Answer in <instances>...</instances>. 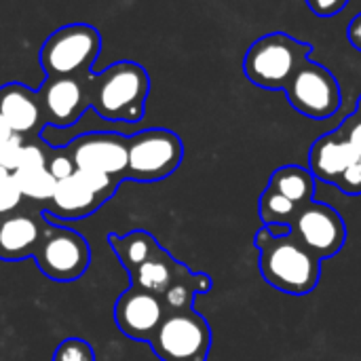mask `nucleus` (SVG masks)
<instances>
[{
    "label": "nucleus",
    "instance_id": "20e7f679",
    "mask_svg": "<svg viewBox=\"0 0 361 361\" xmlns=\"http://www.w3.org/2000/svg\"><path fill=\"white\" fill-rule=\"evenodd\" d=\"M102 51V34L89 23H68L51 32L40 47L44 76H89Z\"/></svg>",
    "mask_w": 361,
    "mask_h": 361
},
{
    "label": "nucleus",
    "instance_id": "c85d7f7f",
    "mask_svg": "<svg viewBox=\"0 0 361 361\" xmlns=\"http://www.w3.org/2000/svg\"><path fill=\"white\" fill-rule=\"evenodd\" d=\"M336 188H341L345 195H351V197L361 195V161H355V163L341 176Z\"/></svg>",
    "mask_w": 361,
    "mask_h": 361
},
{
    "label": "nucleus",
    "instance_id": "393cba45",
    "mask_svg": "<svg viewBox=\"0 0 361 361\" xmlns=\"http://www.w3.org/2000/svg\"><path fill=\"white\" fill-rule=\"evenodd\" d=\"M47 161H49V152L38 142H30V144L23 142L19 148L15 169H40L47 167Z\"/></svg>",
    "mask_w": 361,
    "mask_h": 361
},
{
    "label": "nucleus",
    "instance_id": "0eeeda50",
    "mask_svg": "<svg viewBox=\"0 0 361 361\" xmlns=\"http://www.w3.org/2000/svg\"><path fill=\"white\" fill-rule=\"evenodd\" d=\"M283 91L292 108L313 121H326L334 116L343 104V93L336 76L309 57L298 66Z\"/></svg>",
    "mask_w": 361,
    "mask_h": 361
},
{
    "label": "nucleus",
    "instance_id": "412c9836",
    "mask_svg": "<svg viewBox=\"0 0 361 361\" xmlns=\"http://www.w3.org/2000/svg\"><path fill=\"white\" fill-rule=\"evenodd\" d=\"M298 212V205H294L290 199H286L283 195L271 190L267 186V190L262 192L260 201H258V214L260 220L271 228V226H290L294 214Z\"/></svg>",
    "mask_w": 361,
    "mask_h": 361
},
{
    "label": "nucleus",
    "instance_id": "7ed1b4c3",
    "mask_svg": "<svg viewBox=\"0 0 361 361\" xmlns=\"http://www.w3.org/2000/svg\"><path fill=\"white\" fill-rule=\"evenodd\" d=\"M313 47L283 32L260 36L245 53L243 72L256 87L283 91L298 66L309 57Z\"/></svg>",
    "mask_w": 361,
    "mask_h": 361
},
{
    "label": "nucleus",
    "instance_id": "cd10ccee",
    "mask_svg": "<svg viewBox=\"0 0 361 361\" xmlns=\"http://www.w3.org/2000/svg\"><path fill=\"white\" fill-rule=\"evenodd\" d=\"M21 144H23V135H17V133L11 140L0 142V167H6L8 171H15Z\"/></svg>",
    "mask_w": 361,
    "mask_h": 361
},
{
    "label": "nucleus",
    "instance_id": "f8f14e48",
    "mask_svg": "<svg viewBox=\"0 0 361 361\" xmlns=\"http://www.w3.org/2000/svg\"><path fill=\"white\" fill-rule=\"evenodd\" d=\"M163 317H165V309L161 298L135 286L125 290L114 305L116 328L133 341L150 343Z\"/></svg>",
    "mask_w": 361,
    "mask_h": 361
},
{
    "label": "nucleus",
    "instance_id": "6ab92c4d",
    "mask_svg": "<svg viewBox=\"0 0 361 361\" xmlns=\"http://www.w3.org/2000/svg\"><path fill=\"white\" fill-rule=\"evenodd\" d=\"M108 241H110L114 254L118 256V260L123 262V267L127 271L144 264L146 260H150L152 256H157L163 250L159 245V241L146 231H131L125 237L110 235Z\"/></svg>",
    "mask_w": 361,
    "mask_h": 361
},
{
    "label": "nucleus",
    "instance_id": "dca6fc26",
    "mask_svg": "<svg viewBox=\"0 0 361 361\" xmlns=\"http://www.w3.org/2000/svg\"><path fill=\"white\" fill-rule=\"evenodd\" d=\"M106 201L89 190L82 180L74 173L70 178L57 180L55 192L49 201L47 216L59 220H80L95 214Z\"/></svg>",
    "mask_w": 361,
    "mask_h": 361
},
{
    "label": "nucleus",
    "instance_id": "9b49d317",
    "mask_svg": "<svg viewBox=\"0 0 361 361\" xmlns=\"http://www.w3.org/2000/svg\"><path fill=\"white\" fill-rule=\"evenodd\" d=\"M68 152L76 169H93L127 180V137L114 131H93L74 137Z\"/></svg>",
    "mask_w": 361,
    "mask_h": 361
},
{
    "label": "nucleus",
    "instance_id": "f03ea898",
    "mask_svg": "<svg viewBox=\"0 0 361 361\" xmlns=\"http://www.w3.org/2000/svg\"><path fill=\"white\" fill-rule=\"evenodd\" d=\"M260 250V273L267 283L292 296L311 294L322 279V260L292 235L275 237L267 226L254 239Z\"/></svg>",
    "mask_w": 361,
    "mask_h": 361
},
{
    "label": "nucleus",
    "instance_id": "2f4dec72",
    "mask_svg": "<svg viewBox=\"0 0 361 361\" xmlns=\"http://www.w3.org/2000/svg\"><path fill=\"white\" fill-rule=\"evenodd\" d=\"M15 133H13V129L8 127V123L0 116V142H6V140H11Z\"/></svg>",
    "mask_w": 361,
    "mask_h": 361
},
{
    "label": "nucleus",
    "instance_id": "bb28decb",
    "mask_svg": "<svg viewBox=\"0 0 361 361\" xmlns=\"http://www.w3.org/2000/svg\"><path fill=\"white\" fill-rule=\"evenodd\" d=\"M341 133L345 135V140L351 144V148L355 150L357 159L361 161V114L353 112L351 116H347L341 125H338Z\"/></svg>",
    "mask_w": 361,
    "mask_h": 361
},
{
    "label": "nucleus",
    "instance_id": "7c9ffc66",
    "mask_svg": "<svg viewBox=\"0 0 361 361\" xmlns=\"http://www.w3.org/2000/svg\"><path fill=\"white\" fill-rule=\"evenodd\" d=\"M347 36H349V42L361 53V13H357V15L351 19L349 30H347Z\"/></svg>",
    "mask_w": 361,
    "mask_h": 361
},
{
    "label": "nucleus",
    "instance_id": "ddd939ff",
    "mask_svg": "<svg viewBox=\"0 0 361 361\" xmlns=\"http://www.w3.org/2000/svg\"><path fill=\"white\" fill-rule=\"evenodd\" d=\"M355 161L360 159L338 127L332 133L322 135L309 150V171L313 178L334 186Z\"/></svg>",
    "mask_w": 361,
    "mask_h": 361
},
{
    "label": "nucleus",
    "instance_id": "1a4fd4ad",
    "mask_svg": "<svg viewBox=\"0 0 361 361\" xmlns=\"http://www.w3.org/2000/svg\"><path fill=\"white\" fill-rule=\"evenodd\" d=\"M290 235L315 254L319 260L336 256L347 241V226L341 214L326 205L311 201L294 214L290 222Z\"/></svg>",
    "mask_w": 361,
    "mask_h": 361
},
{
    "label": "nucleus",
    "instance_id": "9d476101",
    "mask_svg": "<svg viewBox=\"0 0 361 361\" xmlns=\"http://www.w3.org/2000/svg\"><path fill=\"white\" fill-rule=\"evenodd\" d=\"M85 78L87 76H44V82L36 91L44 127L68 129L91 108Z\"/></svg>",
    "mask_w": 361,
    "mask_h": 361
},
{
    "label": "nucleus",
    "instance_id": "5701e85b",
    "mask_svg": "<svg viewBox=\"0 0 361 361\" xmlns=\"http://www.w3.org/2000/svg\"><path fill=\"white\" fill-rule=\"evenodd\" d=\"M53 361H95V353H93V347L87 341L68 338L55 349Z\"/></svg>",
    "mask_w": 361,
    "mask_h": 361
},
{
    "label": "nucleus",
    "instance_id": "aec40b11",
    "mask_svg": "<svg viewBox=\"0 0 361 361\" xmlns=\"http://www.w3.org/2000/svg\"><path fill=\"white\" fill-rule=\"evenodd\" d=\"M13 180L23 199L30 201H51L57 180L49 173L47 167L40 169H15Z\"/></svg>",
    "mask_w": 361,
    "mask_h": 361
},
{
    "label": "nucleus",
    "instance_id": "4468645a",
    "mask_svg": "<svg viewBox=\"0 0 361 361\" xmlns=\"http://www.w3.org/2000/svg\"><path fill=\"white\" fill-rule=\"evenodd\" d=\"M0 116L17 135H38L44 127L38 93L21 82H6L0 87Z\"/></svg>",
    "mask_w": 361,
    "mask_h": 361
},
{
    "label": "nucleus",
    "instance_id": "a211bd4d",
    "mask_svg": "<svg viewBox=\"0 0 361 361\" xmlns=\"http://www.w3.org/2000/svg\"><path fill=\"white\" fill-rule=\"evenodd\" d=\"M269 188L290 199L294 205L302 207L313 201L315 195V178L309 169L298 165H286L273 171Z\"/></svg>",
    "mask_w": 361,
    "mask_h": 361
},
{
    "label": "nucleus",
    "instance_id": "f3484780",
    "mask_svg": "<svg viewBox=\"0 0 361 361\" xmlns=\"http://www.w3.org/2000/svg\"><path fill=\"white\" fill-rule=\"evenodd\" d=\"M186 267L173 260L165 250H161L157 256L146 260L144 264L135 267L129 271L131 275V286L161 296L171 283H176L184 275Z\"/></svg>",
    "mask_w": 361,
    "mask_h": 361
},
{
    "label": "nucleus",
    "instance_id": "2eb2a0df",
    "mask_svg": "<svg viewBox=\"0 0 361 361\" xmlns=\"http://www.w3.org/2000/svg\"><path fill=\"white\" fill-rule=\"evenodd\" d=\"M47 222L30 214L0 216V260L17 262L34 256Z\"/></svg>",
    "mask_w": 361,
    "mask_h": 361
},
{
    "label": "nucleus",
    "instance_id": "39448f33",
    "mask_svg": "<svg viewBox=\"0 0 361 361\" xmlns=\"http://www.w3.org/2000/svg\"><path fill=\"white\" fill-rule=\"evenodd\" d=\"M184 159L178 133L152 127L127 137V180L161 182L169 178Z\"/></svg>",
    "mask_w": 361,
    "mask_h": 361
},
{
    "label": "nucleus",
    "instance_id": "4be33fe9",
    "mask_svg": "<svg viewBox=\"0 0 361 361\" xmlns=\"http://www.w3.org/2000/svg\"><path fill=\"white\" fill-rule=\"evenodd\" d=\"M74 173L82 180V184H85L89 190H93V192H95L97 197H102L104 201H108V199L116 192V188L121 186V180H118V178L108 176V173H102V171L76 169Z\"/></svg>",
    "mask_w": 361,
    "mask_h": 361
},
{
    "label": "nucleus",
    "instance_id": "b1692460",
    "mask_svg": "<svg viewBox=\"0 0 361 361\" xmlns=\"http://www.w3.org/2000/svg\"><path fill=\"white\" fill-rule=\"evenodd\" d=\"M47 169L49 173L55 178V180H63V178H70L74 176L76 171V165L68 152L66 146H59V148H51L49 152V161H47Z\"/></svg>",
    "mask_w": 361,
    "mask_h": 361
},
{
    "label": "nucleus",
    "instance_id": "f257e3e1",
    "mask_svg": "<svg viewBox=\"0 0 361 361\" xmlns=\"http://www.w3.org/2000/svg\"><path fill=\"white\" fill-rule=\"evenodd\" d=\"M89 106L104 121L140 123L146 112L150 93V76L137 61H116L99 74L85 78Z\"/></svg>",
    "mask_w": 361,
    "mask_h": 361
},
{
    "label": "nucleus",
    "instance_id": "a878e982",
    "mask_svg": "<svg viewBox=\"0 0 361 361\" xmlns=\"http://www.w3.org/2000/svg\"><path fill=\"white\" fill-rule=\"evenodd\" d=\"M21 192L13 180V173L8 178H2L0 180V216H6V214H13L19 203H21Z\"/></svg>",
    "mask_w": 361,
    "mask_h": 361
},
{
    "label": "nucleus",
    "instance_id": "423d86ee",
    "mask_svg": "<svg viewBox=\"0 0 361 361\" xmlns=\"http://www.w3.org/2000/svg\"><path fill=\"white\" fill-rule=\"evenodd\" d=\"M148 345L161 361H207L212 330L195 309L165 313Z\"/></svg>",
    "mask_w": 361,
    "mask_h": 361
},
{
    "label": "nucleus",
    "instance_id": "473e14b6",
    "mask_svg": "<svg viewBox=\"0 0 361 361\" xmlns=\"http://www.w3.org/2000/svg\"><path fill=\"white\" fill-rule=\"evenodd\" d=\"M355 112H360L361 114V95H360V99H357V108H355Z\"/></svg>",
    "mask_w": 361,
    "mask_h": 361
},
{
    "label": "nucleus",
    "instance_id": "6e6552de",
    "mask_svg": "<svg viewBox=\"0 0 361 361\" xmlns=\"http://www.w3.org/2000/svg\"><path fill=\"white\" fill-rule=\"evenodd\" d=\"M40 273L51 281H76L91 262V250L82 235L70 228L47 224L34 252Z\"/></svg>",
    "mask_w": 361,
    "mask_h": 361
},
{
    "label": "nucleus",
    "instance_id": "c756f323",
    "mask_svg": "<svg viewBox=\"0 0 361 361\" xmlns=\"http://www.w3.org/2000/svg\"><path fill=\"white\" fill-rule=\"evenodd\" d=\"M307 6L317 15V17H334L338 15L351 0H305Z\"/></svg>",
    "mask_w": 361,
    "mask_h": 361
}]
</instances>
